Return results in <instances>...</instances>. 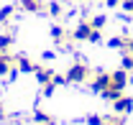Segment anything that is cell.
I'll use <instances>...</instances> for the list:
<instances>
[{
    "label": "cell",
    "instance_id": "obj_1",
    "mask_svg": "<svg viewBox=\"0 0 133 125\" xmlns=\"http://www.w3.org/2000/svg\"><path fill=\"white\" fill-rule=\"evenodd\" d=\"M87 77H90V69H87V64H79V61L72 64L64 74V79L72 84H82V82H87Z\"/></svg>",
    "mask_w": 133,
    "mask_h": 125
},
{
    "label": "cell",
    "instance_id": "obj_2",
    "mask_svg": "<svg viewBox=\"0 0 133 125\" xmlns=\"http://www.w3.org/2000/svg\"><path fill=\"white\" fill-rule=\"evenodd\" d=\"M92 33H95V28L90 26V20L87 23H79L74 31H72V38H77V41H90L92 38Z\"/></svg>",
    "mask_w": 133,
    "mask_h": 125
},
{
    "label": "cell",
    "instance_id": "obj_3",
    "mask_svg": "<svg viewBox=\"0 0 133 125\" xmlns=\"http://www.w3.org/2000/svg\"><path fill=\"white\" fill-rule=\"evenodd\" d=\"M108 87H110V74H108V72H97V74H95V79H92V89L102 94Z\"/></svg>",
    "mask_w": 133,
    "mask_h": 125
},
{
    "label": "cell",
    "instance_id": "obj_4",
    "mask_svg": "<svg viewBox=\"0 0 133 125\" xmlns=\"http://www.w3.org/2000/svg\"><path fill=\"white\" fill-rule=\"evenodd\" d=\"M13 66H16V56H10L8 51H0V77L10 74Z\"/></svg>",
    "mask_w": 133,
    "mask_h": 125
},
{
    "label": "cell",
    "instance_id": "obj_5",
    "mask_svg": "<svg viewBox=\"0 0 133 125\" xmlns=\"http://www.w3.org/2000/svg\"><path fill=\"white\" fill-rule=\"evenodd\" d=\"M125 84H128V72H125V69L110 72V87H115V89H123Z\"/></svg>",
    "mask_w": 133,
    "mask_h": 125
},
{
    "label": "cell",
    "instance_id": "obj_6",
    "mask_svg": "<svg viewBox=\"0 0 133 125\" xmlns=\"http://www.w3.org/2000/svg\"><path fill=\"white\" fill-rule=\"evenodd\" d=\"M21 8L28 10V13H44L46 10V3L44 0H21Z\"/></svg>",
    "mask_w": 133,
    "mask_h": 125
},
{
    "label": "cell",
    "instance_id": "obj_7",
    "mask_svg": "<svg viewBox=\"0 0 133 125\" xmlns=\"http://www.w3.org/2000/svg\"><path fill=\"white\" fill-rule=\"evenodd\" d=\"M113 107H115L118 115H125V112H131V110H133V100H131V97H123V94H120L115 102H113Z\"/></svg>",
    "mask_w": 133,
    "mask_h": 125
},
{
    "label": "cell",
    "instance_id": "obj_8",
    "mask_svg": "<svg viewBox=\"0 0 133 125\" xmlns=\"http://www.w3.org/2000/svg\"><path fill=\"white\" fill-rule=\"evenodd\" d=\"M16 66L21 69V72H36V64H33L31 59H26V56H18V59H16Z\"/></svg>",
    "mask_w": 133,
    "mask_h": 125
},
{
    "label": "cell",
    "instance_id": "obj_9",
    "mask_svg": "<svg viewBox=\"0 0 133 125\" xmlns=\"http://www.w3.org/2000/svg\"><path fill=\"white\" fill-rule=\"evenodd\" d=\"M120 94H123V89H115V87H108V89L102 92V97H105L108 102H115V100L120 97Z\"/></svg>",
    "mask_w": 133,
    "mask_h": 125
},
{
    "label": "cell",
    "instance_id": "obj_10",
    "mask_svg": "<svg viewBox=\"0 0 133 125\" xmlns=\"http://www.w3.org/2000/svg\"><path fill=\"white\" fill-rule=\"evenodd\" d=\"M10 44H13V33L8 31V33H3V36H0V51H8Z\"/></svg>",
    "mask_w": 133,
    "mask_h": 125
},
{
    "label": "cell",
    "instance_id": "obj_11",
    "mask_svg": "<svg viewBox=\"0 0 133 125\" xmlns=\"http://www.w3.org/2000/svg\"><path fill=\"white\" fill-rule=\"evenodd\" d=\"M51 36H54V41H56V44H64V41H66V33L62 31L59 26H54V28H51Z\"/></svg>",
    "mask_w": 133,
    "mask_h": 125
},
{
    "label": "cell",
    "instance_id": "obj_12",
    "mask_svg": "<svg viewBox=\"0 0 133 125\" xmlns=\"http://www.w3.org/2000/svg\"><path fill=\"white\" fill-rule=\"evenodd\" d=\"M90 26H92V28H102V26H105V16H95V18H90Z\"/></svg>",
    "mask_w": 133,
    "mask_h": 125
},
{
    "label": "cell",
    "instance_id": "obj_13",
    "mask_svg": "<svg viewBox=\"0 0 133 125\" xmlns=\"http://www.w3.org/2000/svg\"><path fill=\"white\" fill-rule=\"evenodd\" d=\"M123 69H125V72L133 69V54L131 51H125V56H123Z\"/></svg>",
    "mask_w": 133,
    "mask_h": 125
},
{
    "label": "cell",
    "instance_id": "obj_14",
    "mask_svg": "<svg viewBox=\"0 0 133 125\" xmlns=\"http://www.w3.org/2000/svg\"><path fill=\"white\" fill-rule=\"evenodd\" d=\"M105 125H123V117H118V112H115V115L105 117Z\"/></svg>",
    "mask_w": 133,
    "mask_h": 125
},
{
    "label": "cell",
    "instance_id": "obj_15",
    "mask_svg": "<svg viewBox=\"0 0 133 125\" xmlns=\"http://www.w3.org/2000/svg\"><path fill=\"white\" fill-rule=\"evenodd\" d=\"M10 13H13V8H3V10H0V23H5V20L10 18Z\"/></svg>",
    "mask_w": 133,
    "mask_h": 125
},
{
    "label": "cell",
    "instance_id": "obj_16",
    "mask_svg": "<svg viewBox=\"0 0 133 125\" xmlns=\"http://www.w3.org/2000/svg\"><path fill=\"white\" fill-rule=\"evenodd\" d=\"M90 125H105V117H100V115H92V117H90Z\"/></svg>",
    "mask_w": 133,
    "mask_h": 125
},
{
    "label": "cell",
    "instance_id": "obj_17",
    "mask_svg": "<svg viewBox=\"0 0 133 125\" xmlns=\"http://www.w3.org/2000/svg\"><path fill=\"white\" fill-rule=\"evenodd\" d=\"M49 10L54 13V16H59V13H62V5H59V3H51V5H49Z\"/></svg>",
    "mask_w": 133,
    "mask_h": 125
},
{
    "label": "cell",
    "instance_id": "obj_18",
    "mask_svg": "<svg viewBox=\"0 0 133 125\" xmlns=\"http://www.w3.org/2000/svg\"><path fill=\"white\" fill-rule=\"evenodd\" d=\"M105 3H108V5H118L120 0H105Z\"/></svg>",
    "mask_w": 133,
    "mask_h": 125
}]
</instances>
